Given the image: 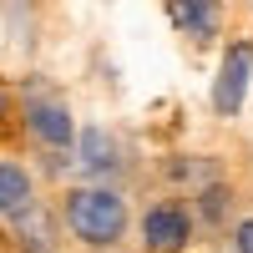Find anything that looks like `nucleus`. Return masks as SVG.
Wrapping results in <instances>:
<instances>
[{
    "mask_svg": "<svg viewBox=\"0 0 253 253\" xmlns=\"http://www.w3.org/2000/svg\"><path fill=\"white\" fill-rule=\"evenodd\" d=\"M61 228L86 253H117L132 233V203L117 182H71L61 193Z\"/></svg>",
    "mask_w": 253,
    "mask_h": 253,
    "instance_id": "1",
    "label": "nucleus"
},
{
    "mask_svg": "<svg viewBox=\"0 0 253 253\" xmlns=\"http://www.w3.org/2000/svg\"><path fill=\"white\" fill-rule=\"evenodd\" d=\"M15 117L20 126H26V137L31 147H56V152H71V142H76V112H71V101L61 86H51L46 76H26L15 86Z\"/></svg>",
    "mask_w": 253,
    "mask_h": 253,
    "instance_id": "2",
    "label": "nucleus"
},
{
    "mask_svg": "<svg viewBox=\"0 0 253 253\" xmlns=\"http://www.w3.org/2000/svg\"><path fill=\"white\" fill-rule=\"evenodd\" d=\"M71 162H76V182H126L137 172V157H132V142H126L117 126L107 122H86L76 126V142H71Z\"/></svg>",
    "mask_w": 253,
    "mask_h": 253,
    "instance_id": "3",
    "label": "nucleus"
},
{
    "mask_svg": "<svg viewBox=\"0 0 253 253\" xmlns=\"http://www.w3.org/2000/svg\"><path fill=\"white\" fill-rule=\"evenodd\" d=\"M248 91H253V36H233L218 56L213 86H208V107H213V117L233 122L248 107Z\"/></svg>",
    "mask_w": 253,
    "mask_h": 253,
    "instance_id": "4",
    "label": "nucleus"
},
{
    "mask_svg": "<svg viewBox=\"0 0 253 253\" xmlns=\"http://www.w3.org/2000/svg\"><path fill=\"white\" fill-rule=\"evenodd\" d=\"M198 238V218L182 198H157L137 218V243L142 253H187Z\"/></svg>",
    "mask_w": 253,
    "mask_h": 253,
    "instance_id": "5",
    "label": "nucleus"
},
{
    "mask_svg": "<svg viewBox=\"0 0 253 253\" xmlns=\"http://www.w3.org/2000/svg\"><path fill=\"white\" fill-rule=\"evenodd\" d=\"M5 248H10V253H61V248H66L61 213H51L46 203H36L26 218L5 223Z\"/></svg>",
    "mask_w": 253,
    "mask_h": 253,
    "instance_id": "6",
    "label": "nucleus"
},
{
    "mask_svg": "<svg viewBox=\"0 0 253 253\" xmlns=\"http://www.w3.org/2000/svg\"><path fill=\"white\" fill-rule=\"evenodd\" d=\"M172 31L187 36L193 46H213L223 36V0H162Z\"/></svg>",
    "mask_w": 253,
    "mask_h": 253,
    "instance_id": "7",
    "label": "nucleus"
},
{
    "mask_svg": "<svg viewBox=\"0 0 253 253\" xmlns=\"http://www.w3.org/2000/svg\"><path fill=\"white\" fill-rule=\"evenodd\" d=\"M36 203H41L36 167L20 162V157H0V228L15 223V218H26Z\"/></svg>",
    "mask_w": 253,
    "mask_h": 253,
    "instance_id": "8",
    "label": "nucleus"
},
{
    "mask_svg": "<svg viewBox=\"0 0 253 253\" xmlns=\"http://www.w3.org/2000/svg\"><path fill=\"white\" fill-rule=\"evenodd\" d=\"M233 182L228 177H213V182H203L198 193H187V208H193V218H198V233H223L228 218H233Z\"/></svg>",
    "mask_w": 253,
    "mask_h": 253,
    "instance_id": "9",
    "label": "nucleus"
},
{
    "mask_svg": "<svg viewBox=\"0 0 253 253\" xmlns=\"http://www.w3.org/2000/svg\"><path fill=\"white\" fill-rule=\"evenodd\" d=\"M162 177L172 182V187L198 193L203 182L223 177V162H218V157H198V152H177V157H167V162H162Z\"/></svg>",
    "mask_w": 253,
    "mask_h": 253,
    "instance_id": "10",
    "label": "nucleus"
},
{
    "mask_svg": "<svg viewBox=\"0 0 253 253\" xmlns=\"http://www.w3.org/2000/svg\"><path fill=\"white\" fill-rule=\"evenodd\" d=\"M0 15H5V31L20 41V51H36V0H0Z\"/></svg>",
    "mask_w": 253,
    "mask_h": 253,
    "instance_id": "11",
    "label": "nucleus"
},
{
    "mask_svg": "<svg viewBox=\"0 0 253 253\" xmlns=\"http://www.w3.org/2000/svg\"><path fill=\"white\" fill-rule=\"evenodd\" d=\"M228 248H233V253H253V213L233 223V233H228Z\"/></svg>",
    "mask_w": 253,
    "mask_h": 253,
    "instance_id": "12",
    "label": "nucleus"
},
{
    "mask_svg": "<svg viewBox=\"0 0 253 253\" xmlns=\"http://www.w3.org/2000/svg\"><path fill=\"white\" fill-rule=\"evenodd\" d=\"M10 117H15V86H10L5 76H0V132L10 126Z\"/></svg>",
    "mask_w": 253,
    "mask_h": 253,
    "instance_id": "13",
    "label": "nucleus"
}]
</instances>
